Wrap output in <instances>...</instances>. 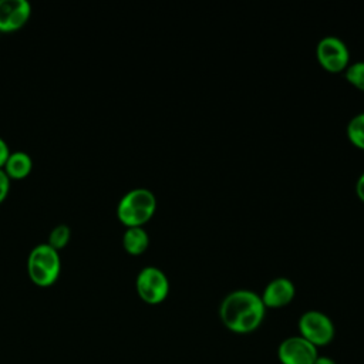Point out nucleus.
Instances as JSON below:
<instances>
[{"label":"nucleus","mask_w":364,"mask_h":364,"mask_svg":"<svg viewBox=\"0 0 364 364\" xmlns=\"http://www.w3.org/2000/svg\"><path fill=\"white\" fill-rule=\"evenodd\" d=\"M296 294V287L293 282L289 277L280 276L270 280L266 287L263 289V293L260 294V299L264 304V307L270 309H279L286 304H289Z\"/></svg>","instance_id":"nucleus-9"},{"label":"nucleus","mask_w":364,"mask_h":364,"mask_svg":"<svg viewBox=\"0 0 364 364\" xmlns=\"http://www.w3.org/2000/svg\"><path fill=\"white\" fill-rule=\"evenodd\" d=\"M156 198L146 188L128 191L117 206V216L127 228L142 226L155 213Z\"/></svg>","instance_id":"nucleus-2"},{"label":"nucleus","mask_w":364,"mask_h":364,"mask_svg":"<svg viewBox=\"0 0 364 364\" xmlns=\"http://www.w3.org/2000/svg\"><path fill=\"white\" fill-rule=\"evenodd\" d=\"M300 336L316 347L327 346L334 338V324L331 318L318 310H307L299 318Z\"/></svg>","instance_id":"nucleus-5"},{"label":"nucleus","mask_w":364,"mask_h":364,"mask_svg":"<svg viewBox=\"0 0 364 364\" xmlns=\"http://www.w3.org/2000/svg\"><path fill=\"white\" fill-rule=\"evenodd\" d=\"M10 149H9V145L6 144V141L0 136V169H3L6 161L9 159L10 156Z\"/></svg>","instance_id":"nucleus-16"},{"label":"nucleus","mask_w":364,"mask_h":364,"mask_svg":"<svg viewBox=\"0 0 364 364\" xmlns=\"http://www.w3.org/2000/svg\"><path fill=\"white\" fill-rule=\"evenodd\" d=\"M10 189V178L4 172V169H0V203L6 199Z\"/></svg>","instance_id":"nucleus-15"},{"label":"nucleus","mask_w":364,"mask_h":364,"mask_svg":"<svg viewBox=\"0 0 364 364\" xmlns=\"http://www.w3.org/2000/svg\"><path fill=\"white\" fill-rule=\"evenodd\" d=\"M264 311L266 307L260 294L247 289L228 293L219 306V317L223 326L239 334L255 331L262 324Z\"/></svg>","instance_id":"nucleus-1"},{"label":"nucleus","mask_w":364,"mask_h":364,"mask_svg":"<svg viewBox=\"0 0 364 364\" xmlns=\"http://www.w3.org/2000/svg\"><path fill=\"white\" fill-rule=\"evenodd\" d=\"M346 80L351 82L358 90L364 91V61H355L353 64H348L344 70Z\"/></svg>","instance_id":"nucleus-14"},{"label":"nucleus","mask_w":364,"mask_h":364,"mask_svg":"<svg viewBox=\"0 0 364 364\" xmlns=\"http://www.w3.org/2000/svg\"><path fill=\"white\" fill-rule=\"evenodd\" d=\"M355 193L361 200H364V172H361L355 182Z\"/></svg>","instance_id":"nucleus-17"},{"label":"nucleus","mask_w":364,"mask_h":364,"mask_svg":"<svg viewBox=\"0 0 364 364\" xmlns=\"http://www.w3.org/2000/svg\"><path fill=\"white\" fill-rule=\"evenodd\" d=\"M277 357L282 364H313L318 353L317 347L304 337L291 336L279 344Z\"/></svg>","instance_id":"nucleus-7"},{"label":"nucleus","mask_w":364,"mask_h":364,"mask_svg":"<svg viewBox=\"0 0 364 364\" xmlns=\"http://www.w3.org/2000/svg\"><path fill=\"white\" fill-rule=\"evenodd\" d=\"M33 168V161L28 154L23 151L11 152L6 161L3 169L10 179H23L26 178Z\"/></svg>","instance_id":"nucleus-10"},{"label":"nucleus","mask_w":364,"mask_h":364,"mask_svg":"<svg viewBox=\"0 0 364 364\" xmlns=\"http://www.w3.org/2000/svg\"><path fill=\"white\" fill-rule=\"evenodd\" d=\"M317 60L321 67L330 73L344 71L348 65L350 51L347 44L336 36H324L316 47Z\"/></svg>","instance_id":"nucleus-6"},{"label":"nucleus","mask_w":364,"mask_h":364,"mask_svg":"<svg viewBox=\"0 0 364 364\" xmlns=\"http://www.w3.org/2000/svg\"><path fill=\"white\" fill-rule=\"evenodd\" d=\"M149 245V236L142 226L127 228L122 236V246L127 253L138 256L142 255Z\"/></svg>","instance_id":"nucleus-11"},{"label":"nucleus","mask_w":364,"mask_h":364,"mask_svg":"<svg viewBox=\"0 0 364 364\" xmlns=\"http://www.w3.org/2000/svg\"><path fill=\"white\" fill-rule=\"evenodd\" d=\"M313 364H336V361L327 355H318Z\"/></svg>","instance_id":"nucleus-18"},{"label":"nucleus","mask_w":364,"mask_h":364,"mask_svg":"<svg viewBox=\"0 0 364 364\" xmlns=\"http://www.w3.org/2000/svg\"><path fill=\"white\" fill-rule=\"evenodd\" d=\"M348 139L360 149H364V112L355 114L347 124Z\"/></svg>","instance_id":"nucleus-12"},{"label":"nucleus","mask_w":364,"mask_h":364,"mask_svg":"<svg viewBox=\"0 0 364 364\" xmlns=\"http://www.w3.org/2000/svg\"><path fill=\"white\" fill-rule=\"evenodd\" d=\"M60 255L48 243H41L31 249L27 259V272L34 284L40 287L54 284L60 276Z\"/></svg>","instance_id":"nucleus-3"},{"label":"nucleus","mask_w":364,"mask_h":364,"mask_svg":"<svg viewBox=\"0 0 364 364\" xmlns=\"http://www.w3.org/2000/svg\"><path fill=\"white\" fill-rule=\"evenodd\" d=\"M31 14L27 0H0V33H11L21 28Z\"/></svg>","instance_id":"nucleus-8"},{"label":"nucleus","mask_w":364,"mask_h":364,"mask_svg":"<svg viewBox=\"0 0 364 364\" xmlns=\"http://www.w3.org/2000/svg\"><path fill=\"white\" fill-rule=\"evenodd\" d=\"M70 236H71V230H70V228L67 225H57L50 232L48 245L58 252L60 249L65 247V245L70 240Z\"/></svg>","instance_id":"nucleus-13"},{"label":"nucleus","mask_w":364,"mask_h":364,"mask_svg":"<svg viewBox=\"0 0 364 364\" xmlns=\"http://www.w3.org/2000/svg\"><path fill=\"white\" fill-rule=\"evenodd\" d=\"M135 287L138 296L148 304L162 303L169 293V280L166 274L155 266H145L139 270Z\"/></svg>","instance_id":"nucleus-4"}]
</instances>
